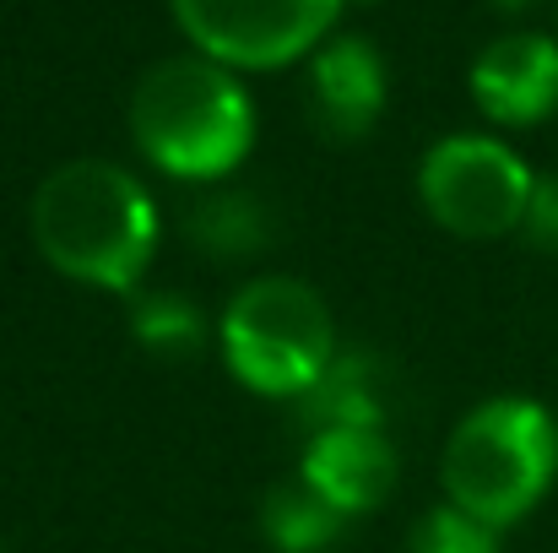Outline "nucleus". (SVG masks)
<instances>
[{
    "mask_svg": "<svg viewBox=\"0 0 558 553\" xmlns=\"http://www.w3.org/2000/svg\"><path fill=\"white\" fill-rule=\"evenodd\" d=\"M310 434L326 429H385V380L364 353H337L331 369L293 401Z\"/></svg>",
    "mask_w": 558,
    "mask_h": 553,
    "instance_id": "10",
    "label": "nucleus"
},
{
    "mask_svg": "<svg viewBox=\"0 0 558 553\" xmlns=\"http://www.w3.org/2000/svg\"><path fill=\"white\" fill-rule=\"evenodd\" d=\"M131 337L158 359H195L206 348V315L185 293H136Z\"/></svg>",
    "mask_w": 558,
    "mask_h": 553,
    "instance_id": "13",
    "label": "nucleus"
},
{
    "mask_svg": "<svg viewBox=\"0 0 558 553\" xmlns=\"http://www.w3.org/2000/svg\"><path fill=\"white\" fill-rule=\"evenodd\" d=\"M299 478L331 510H342L353 521V516H374L396 494L401 456L385 429H326V434H310Z\"/></svg>",
    "mask_w": 558,
    "mask_h": 553,
    "instance_id": "9",
    "label": "nucleus"
},
{
    "mask_svg": "<svg viewBox=\"0 0 558 553\" xmlns=\"http://www.w3.org/2000/svg\"><path fill=\"white\" fill-rule=\"evenodd\" d=\"M390 98L385 55L364 33H331L310 55V109L331 142H364Z\"/></svg>",
    "mask_w": 558,
    "mask_h": 553,
    "instance_id": "8",
    "label": "nucleus"
},
{
    "mask_svg": "<svg viewBox=\"0 0 558 553\" xmlns=\"http://www.w3.org/2000/svg\"><path fill=\"white\" fill-rule=\"evenodd\" d=\"M472 104L505 125V131H532L558 115V38L548 33H505L483 44L472 60Z\"/></svg>",
    "mask_w": 558,
    "mask_h": 553,
    "instance_id": "7",
    "label": "nucleus"
},
{
    "mask_svg": "<svg viewBox=\"0 0 558 553\" xmlns=\"http://www.w3.org/2000/svg\"><path fill=\"white\" fill-rule=\"evenodd\" d=\"M27 228L60 277L104 293H136L163 239L153 190L109 158H71L49 169L33 190Z\"/></svg>",
    "mask_w": 558,
    "mask_h": 553,
    "instance_id": "1",
    "label": "nucleus"
},
{
    "mask_svg": "<svg viewBox=\"0 0 558 553\" xmlns=\"http://www.w3.org/2000/svg\"><path fill=\"white\" fill-rule=\"evenodd\" d=\"M505 532H494L488 521L466 516L461 505H434L417 516L412 538H407V553H499Z\"/></svg>",
    "mask_w": 558,
    "mask_h": 553,
    "instance_id": "14",
    "label": "nucleus"
},
{
    "mask_svg": "<svg viewBox=\"0 0 558 553\" xmlns=\"http://www.w3.org/2000/svg\"><path fill=\"white\" fill-rule=\"evenodd\" d=\"M136 153L180 184H222L255 147V104L239 71L206 55H169L131 93Z\"/></svg>",
    "mask_w": 558,
    "mask_h": 553,
    "instance_id": "2",
    "label": "nucleus"
},
{
    "mask_svg": "<svg viewBox=\"0 0 558 553\" xmlns=\"http://www.w3.org/2000/svg\"><path fill=\"white\" fill-rule=\"evenodd\" d=\"M195 55L228 71H282L310 60L348 0H169Z\"/></svg>",
    "mask_w": 558,
    "mask_h": 553,
    "instance_id": "6",
    "label": "nucleus"
},
{
    "mask_svg": "<svg viewBox=\"0 0 558 553\" xmlns=\"http://www.w3.org/2000/svg\"><path fill=\"white\" fill-rule=\"evenodd\" d=\"M185 233L190 244L211 261H250L271 239V217L250 190H211L190 206Z\"/></svg>",
    "mask_w": 558,
    "mask_h": 553,
    "instance_id": "11",
    "label": "nucleus"
},
{
    "mask_svg": "<svg viewBox=\"0 0 558 553\" xmlns=\"http://www.w3.org/2000/svg\"><path fill=\"white\" fill-rule=\"evenodd\" d=\"M222 364L250 396L299 401L337 359V321L320 288L288 272L250 277L217 326Z\"/></svg>",
    "mask_w": 558,
    "mask_h": 553,
    "instance_id": "4",
    "label": "nucleus"
},
{
    "mask_svg": "<svg viewBox=\"0 0 558 553\" xmlns=\"http://www.w3.org/2000/svg\"><path fill=\"white\" fill-rule=\"evenodd\" d=\"M505 5H526V0H505Z\"/></svg>",
    "mask_w": 558,
    "mask_h": 553,
    "instance_id": "16",
    "label": "nucleus"
},
{
    "mask_svg": "<svg viewBox=\"0 0 558 553\" xmlns=\"http://www.w3.org/2000/svg\"><path fill=\"white\" fill-rule=\"evenodd\" d=\"M348 516L331 510L304 478L299 483H277L266 500H260V532L271 538V549L282 553H326L342 538Z\"/></svg>",
    "mask_w": 558,
    "mask_h": 553,
    "instance_id": "12",
    "label": "nucleus"
},
{
    "mask_svg": "<svg viewBox=\"0 0 558 553\" xmlns=\"http://www.w3.org/2000/svg\"><path fill=\"white\" fill-rule=\"evenodd\" d=\"M532 164L483 131L439 136L417 164V201L423 212L456 239H505L521 233L532 201Z\"/></svg>",
    "mask_w": 558,
    "mask_h": 553,
    "instance_id": "5",
    "label": "nucleus"
},
{
    "mask_svg": "<svg viewBox=\"0 0 558 553\" xmlns=\"http://www.w3.org/2000/svg\"><path fill=\"white\" fill-rule=\"evenodd\" d=\"M445 500L466 516L510 532L558 483V418L532 396L477 401L445 440L439 456Z\"/></svg>",
    "mask_w": 558,
    "mask_h": 553,
    "instance_id": "3",
    "label": "nucleus"
},
{
    "mask_svg": "<svg viewBox=\"0 0 558 553\" xmlns=\"http://www.w3.org/2000/svg\"><path fill=\"white\" fill-rule=\"evenodd\" d=\"M521 239L537 255H558V175H537L526 217H521Z\"/></svg>",
    "mask_w": 558,
    "mask_h": 553,
    "instance_id": "15",
    "label": "nucleus"
}]
</instances>
